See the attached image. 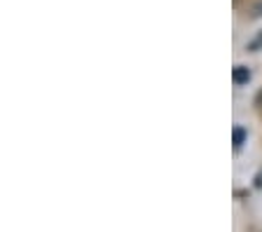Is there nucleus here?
<instances>
[{
    "instance_id": "1",
    "label": "nucleus",
    "mask_w": 262,
    "mask_h": 232,
    "mask_svg": "<svg viewBox=\"0 0 262 232\" xmlns=\"http://www.w3.org/2000/svg\"><path fill=\"white\" fill-rule=\"evenodd\" d=\"M234 85H244V82H248V80H251V71H248V68L246 66H236L234 68Z\"/></svg>"
},
{
    "instance_id": "2",
    "label": "nucleus",
    "mask_w": 262,
    "mask_h": 232,
    "mask_svg": "<svg viewBox=\"0 0 262 232\" xmlns=\"http://www.w3.org/2000/svg\"><path fill=\"white\" fill-rule=\"evenodd\" d=\"M244 136H246L244 129H236V132H234V145H236V148H239V145L244 143Z\"/></svg>"
}]
</instances>
